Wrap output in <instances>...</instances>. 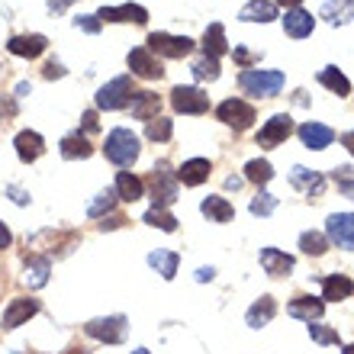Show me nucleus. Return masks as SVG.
Segmentation results:
<instances>
[{
  "mask_svg": "<svg viewBox=\"0 0 354 354\" xmlns=\"http://www.w3.org/2000/svg\"><path fill=\"white\" fill-rule=\"evenodd\" d=\"M13 242V235H10V229L3 223H0V248H7V245Z\"/></svg>",
  "mask_w": 354,
  "mask_h": 354,
  "instance_id": "obj_47",
  "label": "nucleus"
},
{
  "mask_svg": "<svg viewBox=\"0 0 354 354\" xmlns=\"http://www.w3.org/2000/svg\"><path fill=\"white\" fill-rule=\"evenodd\" d=\"M342 145H345V149H348V151H351V155H354V129L342 136Z\"/></svg>",
  "mask_w": 354,
  "mask_h": 354,
  "instance_id": "obj_50",
  "label": "nucleus"
},
{
  "mask_svg": "<svg viewBox=\"0 0 354 354\" xmlns=\"http://www.w3.org/2000/svg\"><path fill=\"white\" fill-rule=\"evenodd\" d=\"M274 209H277V196H274V194H264V190H261V194L252 200V213L254 216H270Z\"/></svg>",
  "mask_w": 354,
  "mask_h": 354,
  "instance_id": "obj_40",
  "label": "nucleus"
},
{
  "mask_svg": "<svg viewBox=\"0 0 354 354\" xmlns=\"http://www.w3.org/2000/svg\"><path fill=\"white\" fill-rule=\"evenodd\" d=\"M209 177V161L206 158H190L180 165V171H177V180L187 187H200Z\"/></svg>",
  "mask_w": 354,
  "mask_h": 354,
  "instance_id": "obj_22",
  "label": "nucleus"
},
{
  "mask_svg": "<svg viewBox=\"0 0 354 354\" xmlns=\"http://www.w3.org/2000/svg\"><path fill=\"white\" fill-rule=\"evenodd\" d=\"M354 293V280L345 274H332L322 283V299H348Z\"/></svg>",
  "mask_w": 354,
  "mask_h": 354,
  "instance_id": "obj_28",
  "label": "nucleus"
},
{
  "mask_svg": "<svg viewBox=\"0 0 354 354\" xmlns=\"http://www.w3.org/2000/svg\"><path fill=\"white\" fill-rule=\"evenodd\" d=\"M213 277H216L213 268H200V270H196V280H200V283H206V280H213Z\"/></svg>",
  "mask_w": 354,
  "mask_h": 354,
  "instance_id": "obj_46",
  "label": "nucleus"
},
{
  "mask_svg": "<svg viewBox=\"0 0 354 354\" xmlns=\"http://www.w3.org/2000/svg\"><path fill=\"white\" fill-rule=\"evenodd\" d=\"M132 354H151V351H149V348H136V351H132Z\"/></svg>",
  "mask_w": 354,
  "mask_h": 354,
  "instance_id": "obj_53",
  "label": "nucleus"
},
{
  "mask_svg": "<svg viewBox=\"0 0 354 354\" xmlns=\"http://www.w3.org/2000/svg\"><path fill=\"white\" fill-rule=\"evenodd\" d=\"M283 32L293 39H306L313 32V13H306V10H299V7L287 10L283 13Z\"/></svg>",
  "mask_w": 354,
  "mask_h": 354,
  "instance_id": "obj_18",
  "label": "nucleus"
},
{
  "mask_svg": "<svg viewBox=\"0 0 354 354\" xmlns=\"http://www.w3.org/2000/svg\"><path fill=\"white\" fill-rule=\"evenodd\" d=\"M290 180H293L299 190H306L309 196H319L322 190H326V177L316 174V171H309V168H299V165L290 171Z\"/></svg>",
  "mask_w": 354,
  "mask_h": 354,
  "instance_id": "obj_25",
  "label": "nucleus"
},
{
  "mask_svg": "<svg viewBox=\"0 0 354 354\" xmlns=\"http://www.w3.org/2000/svg\"><path fill=\"white\" fill-rule=\"evenodd\" d=\"M216 116L225 122V126H232V129H248L254 122V110H252V103H245V100H225L216 106Z\"/></svg>",
  "mask_w": 354,
  "mask_h": 354,
  "instance_id": "obj_7",
  "label": "nucleus"
},
{
  "mask_svg": "<svg viewBox=\"0 0 354 354\" xmlns=\"http://www.w3.org/2000/svg\"><path fill=\"white\" fill-rule=\"evenodd\" d=\"M229 52V46H225V29L223 23H209L203 32V55L216 58L219 62V55H225Z\"/></svg>",
  "mask_w": 354,
  "mask_h": 354,
  "instance_id": "obj_26",
  "label": "nucleus"
},
{
  "mask_svg": "<svg viewBox=\"0 0 354 354\" xmlns=\"http://www.w3.org/2000/svg\"><path fill=\"white\" fill-rule=\"evenodd\" d=\"M149 52L155 55H165V58H184L194 52V39L187 36H168V32H151L149 36Z\"/></svg>",
  "mask_w": 354,
  "mask_h": 354,
  "instance_id": "obj_5",
  "label": "nucleus"
},
{
  "mask_svg": "<svg viewBox=\"0 0 354 354\" xmlns=\"http://www.w3.org/2000/svg\"><path fill=\"white\" fill-rule=\"evenodd\" d=\"M322 17L332 26H345L354 19V0H326L322 3Z\"/></svg>",
  "mask_w": 354,
  "mask_h": 354,
  "instance_id": "obj_23",
  "label": "nucleus"
},
{
  "mask_svg": "<svg viewBox=\"0 0 354 354\" xmlns=\"http://www.w3.org/2000/svg\"><path fill=\"white\" fill-rule=\"evenodd\" d=\"M87 335L106 345H120L126 338V316H110V319H93L87 322Z\"/></svg>",
  "mask_w": 354,
  "mask_h": 354,
  "instance_id": "obj_8",
  "label": "nucleus"
},
{
  "mask_svg": "<svg viewBox=\"0 0 354 354\" xmlns=\"http://www.w3.org/2000/svg\"><path fill=\"white\" fill-rule=\"evenodd\" d=\"M71 354H81V351H71Z\"/></svg>",
  "mask_w": 354,
  "mask_h": 354,
  "instance_id": "obj_55",
  "label": "nucleus"
},
{
  "mask_svg": "<svg viewBox=\"0 0 354 354\" xmlns=\"http://www.w3.org/2000/svg\"><path fill=\"white\" fill-rule=\"evenodd\" d=\"M46 46H48V39L39 36V32H32V36H13L7 42V48L19 58H39L46 52Z\"/></svg>",
  "mask_w": 354,
  "mask_h": 354,
  "instance_id": "obj_16",
  "label": "nucleus"
},
{
  "mask_svg": "<svg viewBox=\"0 0 354 354\" xmlns=\"http://www.w3.org/2000/svg\"><path fill=\"white\" fill-rule=\"evenodd\" d=\"M48 270H52V261H48V258H32V261L26 264V283L32 290L46 287V283H48Z\"/></svg>",
  "mask_w": 354,
  "mask_h": 354,
  "instance_id": "obj_32",
  "label": "nucleus"
},
{
  "mask_svg": "<svg viewBox=\"0 0 354 354\" xmlns=\"http://www.w3.org/2000/svg\"><path fill=\"white\" fill-rule=\"evenodd\" d=\"M62 155L65 158H91L93 155V145L87 142V136H81V132H71V136H65L62 139Z\"/></svg>",
  "mask_w": 354,
  "mask_h": 354,
  "instance_id": "obj_30",
  "label": "nucleus"
},
{
  "mask_svg": "<svg viewBox=\"0 0 354 354\" xmlns=\"http://www.w3.org/2000/svg\"><path fill=\"white\" fill-rule=\"evenodd\" d=\"M239 84L252 97H277L283 91V75L280 71H264V68H248V71H242Z\"/></svg>",
  "mask_w": 354,
  "mask_h": 354,
  "instance_id": "obj_2",
  "label": "nucleus"
},
{
  "mask_svg": "<svg viewBox=\"0 0 354 354\" xmlns=\"http://www.w3.org/2000/svg\"><path fill=\"white\" fill-rule=\"evenodd\" d=\"M326 239L328 242H335L338 248H354V213H335L328 216L326 223Z\"/></svg>",
  "mask_w": 354,
  "mask_h": 354,
  "instance_id": "obj_10",
  "label": "nucleus"
},
{
  "mask_svg": "<svg viewBox=\"0 0 354 354\" xmlns=\"http://www.w3.org/2000/svg\"><path fill=\"white\" fill-rule=\"evenodd\" d=\"M245 177L252 180V184H258V187H264L274 177V168H270V161H264V158H254V161H248L245 165Z\"/></svg>",
  "mask_w": 354,
  "mask_h": 354,
  "instance_id": "obj_34",
  "label": "nucleus"
},
{
  "mask_svg": "<svg viewBox=\"0 0 354 354\" xmlns=\"http://www.w3.org/2000/svg\"><path fill=\"white\" fill-rule=\"evenodd\" d=\"M84 129L97 132V113H84Z\"/></svg>",
  "mask_w": 354,
  "mask_h": 354,
  "instance_id": "obj_48",
  "label": "nucleus"
},
{
  "mask_svg": "<svg viewBox=\"0 0 354 354\" xmlns=\"http://www.w3.org/2000/svg\"><path fill=\"white\" fill-rule=\"evenodd\" d=\"M71 3H75V0H48V10H52V13L58 17V13H65Z\"/></svg>",
  "mask_w": 354,
  "mask_h": 354,
  "instance_id": "obj_45",
  "label": "nucleus"
},
{
  "mask_svg": "<svg viewBox=\"0 0 354 354\" xmlns=\"http://www.w3.org/2000/svg\"><path fill=\"white\" fill-rule=\"evenodd\" d=\"M319 84H326L332 93H338V97H348L351 93V81H348L338 68H322L319 71Z\"/></svg>",
  "mask_w": 354,
  "mask_h": 354,
  "instance_id": "obj_31",
  "label": "nucleus"
},
{
  "mask_svg": "<svg viewBox=\"0 0 354 354\" xmlns=\"http://www.w3.org/2000/svg\"><path fill=\"white\" fill-rule=\"evenodd\" d=\"M309 338H313V342H319V345H338V332H335V328L316 326V322H309Z\"/></svg>",
  "mask_w": 354,
  "mask_h": 354,
  "instance_id": "obj_41",
  "label": "nucleus"
},
{
  "mask_svg": "<svg viewBox=\"0 0 354 354\" xmlns=\"http://www.w3.org/2000/svg\"><path fill=\"white\" fill-rule=\"evenodd\" d=\"M39 313V303L36 299H29V297H19L13 299L7 309H3V328H17L23 326V322H29V319Z\"/></svg>",
  "mask_w": 354,
  "mask_h": 354,
  "instance_id": "obj_13",
  "label": "nucleus"
},
{
  "mask_svg": "<svg viewBox=\"0 0 354 354\" xmlns=\"http://www.w3.org/2000/svg\"><path fill=\"white\" fill-rule=\"evenodd\" d=\"M239 19L245 23H270V19H277V3L274 0H248L239 13Z\"/></svg>",
  "mask_w": 354,
  "mask_h": 354,
  "instance_id": "obj_19",
  "label": "nucleus"
},
{
  "mask_svg": "<svg viewBox=\"0 0 354 354\" xmlns=\"http://www.w3.org/2000/svg\"><path fill=\"white\" fill-rule=\"evenodd\" d=\"M116 196L120 200H126V203H136V200H142L145 196V184H142V177H136V174H129V171H120L116 174Z\"/></svg>",
  "mask_w": 354,
  "mask_h": 354,
  "instance_id": "obj_20",
  "label": "nucleus"
},
{
  "mask_svg": "<svg viewBox=\"0 0 354 354\" xmlns=\"http://www.w3.org/2000/svg\"><path fill=\"white\" fill-rule=\"evenodd\" d=\"M235 62H239V65H248V62H252V55H248L245 48H235Z\"/></svg>",
  "mask_w": 354,
  "mask_h": 354,
  "instance_id": "obj_51",
  "label": "nucleus"
},
{
  "mask_svg": "<svg viewBox=\"0 0 354 354\" xmlns=\"http://www.w3.org/2000/svg\"><path fill=\"white\" fill-rule=\"evenodd\" d=\"M290 132H293V120H290L287 113H277V116H270V120L261 126L258 145H261V149H277L280 142H287Z\"/></svg>",
  "mask_w": 354,
  "mask_h": 354,
  "instance_id": "obj_9",
  "label": "nucleus"
},
{
  "mask_svg": "<svg viewBox=\"0 0 354 354\" xmlns=\"http://www.w3.org/2000/svg\"><path fill=\"white\" fill-rule=\"evenodd\" d=\"M200 209H203V216L209 219V223H229V219L235 216L232 203H229L225 196H206Z\"/></svg>",
  "mask_w": 354,
  "mask_h": 354,
  "instance_id": "obj_27",
  "label": "nucleus"
},
{
  "mask_svg": "<svg viewBox=\"0 0 354 354\" xmlns=\"http://www.w3.org/2000/svg\"><path fill=\"white\" fill-rule=\"evenodd\" d=\"M10 196H13V203H26V200H29V196L23 194L19 187H10Z\"/></svg>",
  "mask_w": 354,
  "mask_h": 354,
  "instance_id": "obj_49",
  "label": "nucleus"
},
{
  "mask_svg": "<svg viewBox=\"0 0 354 354\" xmlns=\"http://www.w3.org/2000/svg\"><path fill=\"white\" fill-rule=\"evenodd\" d=\"M17 155H19V161L23 165H32L36 158H42V151H46V142H42V136L39 132H32V129H23L17 136Z\"/></svg>",
  "mask_w": 354,
  "mask_h": 354,
  "instance_id": "obj_14",
  "label": "nucleus"
},
{
  "mask_svg": "<svg viewBox=\"0 0 354 354\" xmlns=\"http://www.w3.org/2000/svg\"><path fill=\"white\" fill-rule=\"evenodd\" d=\"M42 75H46L48 81H55V77H65V68L58 65V62H48V65H46V71H42Z\"/></svg>",
  "mask_w": 354,
  "mask_h": 354,
  "instance_id": "obj_43",
  "label": "nucleus"
},
{
  "mask_svg": "<svg viewBox=\"0 0 354 354\" xmlns=\"http://www.w3.org/2000/svg\"><path fill=\"white\" fill-rule=\"evenodd\" d=\"M129 68H132V75H139L145 77V81H155V77H165V68L151 58L149 48H132L129 52Z\"/></svg>",
  "mask_w": 354,
  "mask_h": 354,
  "instance_id": "obj_12",
  "label": "nucleus"
},
{
  "mask_svg": "<svg viewBox=\"0 0 354 354\" xmlns=\"http://www.w3.org/2000/svg\"><path fill=\"white\" fill-rule=\"evenodd\" d=\"M190 71H194L196 81H216V77H219V62L209 58V55H203V58H196Z\"/></svg>",
  "mask_w": 354,
  "mask_h": 354,
  "instance_id": "obj_36",
  "label": "nucleus"
},
{
  "mask_svg": "<svg viewBox=\"0 0 354 354\" xmlns=\"http://www.w3.org/2000/svg\"><path fill=\"white\" fill-rule=\"evenodd\" d=\"M171 106L177 113H190V116H200V113L209 110V100L200 87H174L171 91Z\"/></svg>",
  "mask_w": 354,
  "mask_h": 354,
  "instance_id": "obj_6",
  "label": "nucleus"
},
{
  "mask_svg": "<svg viewBox=\"0 0 354 354\" xmlns=\"http://www.w3.org/2000/svg\"><path fill=\"white\" fill-rule=\"evenodd\" d=\"M75 26L91 32V36H97V32H100V19L97 17H75Z\"/></svg>",
  "mask_w": 354,
  "mask_h": 354,
  "instance_id": "obj_42",
  "label": "nucleus"
},
{
  "mask_svg": "<svg viewBox=\"0 0 354 354\" xmlns=\"http://www.w3.org/2000/svg\"><path fill=\"white\" fill-rule=\"evenodd\" d=\"M280 7H287V10H293V7H299V3H303V0H277Z\"/></svg>",
  "mask_w": 354,
  "mask_h": 354,
  "instance_id": "obj_52",
  "label": "nucleus"
},
{
  "mask_svg": "<svg viewBox=\"0 0 354 354\" xmlns=\"http://www.w3.org/2000/svg\"><path fill=\"white\" fill-rule=\"evenodd\" d=\"M149 187H151L155 206H168L177 200V174H171V168L165 161L155 165V171H151V177H149Z\"/></svg>",
  "mask_w": 354,
  "mask_h": 354,
  "instance_id": "obj_4",
  "label": "nucleus"
},
{
  "mask_svg": "<svg viewBox=\"0 0 354 354\" xmlns=\"http://www.w3.org/2000/svg\"><path fill=\"white\" fill-rule=\"evenodd\" d=\"M149 139L151 142H168L171 132H174V122L171 120H161V116H155V120H149Z\"/></svg>",
  "mask_w": 354,
  "mask_h": 354,
  "instance_id": "obj_38",
  "label": "nucleus"
},
{
  "mask_svg": "<svg viewBox=\"0 0 354 354\" xmlns=\"http://www.w3.org/2000/svg\"><path fill=\"white\" fill-rule=\"evenodd\" d=\"M274 313H277V303H274V297H261L252 309H248L245 322H248L252 328H261V326H268L270 319H274Z\"/></svg>",
  "mask_w": 354,
  "mask_h": 354,
  "instance_id": "obj_29",
  "label": "nucleus"
},
{
  "mask_svg": "<svg viewBox=\"0 0 354 354\" xmlns=\"http://www.w3.org/2000/svg\"><path fill=\"white\" fill-rule=\"evenodd\" d=\"M100 23H139L145 26L149 23V10L139 7V3H122V7H103L97 13Z\"/></svg>",
  "mask_w": 354,
  "mask_h": 354,
  "instance_id": "obj_11",
  "label": "nucleus"
},
{
  "mask_svg": "<svg viewBox=\"0 0 354 354\" xmlns=\"http://www.w3.org/2000/svg\"><path fill=\"white\" fill-rule=\"evenodd\" d=\"M145 223L155 225V229H161V232H174L177 229V219L165 209V206H151L149 213H145Z\"/></svg>",
  "mask_w": 354,
  "mask_h": 354,
  "instance_id": "obj_35",
  "label": "nucleus"
},
{
  "mask_svg": "<svg viewBox=\"0 0 354 354\" xmlns=\"http://www.w3.org/2000/svg\"><path fill=\"white\" fill-rule=\"evenodd\" d=\"M177 261H180V258H177L174 252H151V254H149V264H151V268H158L165 280H174Z\"/></svg>",
  "mask_w": 354,
  "mask_h": 354,
  "instance_id": "obj_33",
  "label": "nucleus"
},
{
  "mask_svg": "<svg viewBox=\"0 0 354 354\" xmlns=\"http://www.w3.org/2000/svg\"><path fill=\"white\" fill-rule=\"evenodd\" d=\"M261 268L268 270L270 277H283V274L293 270V258L277 252V248H261Z\"/></svg>",
  "mask_w": 354,
  "mask_h": 354,
  "instance_id": "obj_24",
  "label": "nucleus"
},
{
  "mask_svg": "<svg viewBox=\"0 0 354 354\" xmlns=\"http://www.w3.org/2000/svg\"><path fill=\"white\" fill-rule=\"evenodd\" d=\"M132 77H113L110 84H103L100 91H97V106L100 110H122V106H129L132 100Z\"/></svg>",
  "mask_w": 354,
  "mask_h": 354,
  "instance_id": "obj_3",
  "label": "nucleus"
},
{
  "mask_svg": "<svg viewBox=\"0 0 354 354\" xmlns=\"http://www.w3.org/2000/svg\"><path fill=\"white\" fill-rule=\"evenodd\" d=\"M116 200H120V196H116V190H103V194H97V200L91 203V209H87V213H91L93 219H97V216L110 213L113 206H116Z\"/></svg>",
  "mask_w": 354,
  "mask_h": 354,
  "instance_id": "obj_39",
  "label": "nucleus"
},
{
  "mask_svg": "<svg viewBox=\"0 0 354 354\" xmlns=\"http://www.w3.org/2000/svg\"><path fill=\"white\" fill-rule=\"evenodd\" d=\"M299 248H303V252L306 254H326V248H328V239L322 232H303L299 235Z\"/></svg>",
  "mask_w": 354,
  "mask_h": 354,
  "instance_id": "obj_37",
  "label": "nucleus"
},
{
  "mask_svg": "<svg viewBox=\"0 0 354 354\" xmlns=\"http://www.w3.org/2000/svg\"><path fill=\"white\" fill-rule=\"evenodd\" d=\"M342 354H354V345H348V348H345V351H342Z\"/></svg>",
  "mask_w": 354,
  "mask_h": 354,
  "instance_id": "obj_54",
  "label": "nucleus"
},
{
  "mask_svg": "<svg viewBox=\"0 0 354 354\" xmlns=\"http://www.w3.org/2000/svg\"><path fill=\"white\" fill-rule=\"evenodd\" d=\"M103 151H106V158L113 161V165H120V168H129L132 161L139 158V136L132 129H113L110 136H106V145H103Z\"/></svg>",
  "mask_w": 354,
  "mask_h": 354,
  "instance_id": "obj_1",
  "label": "nucleus"
},
{
  "mask_svg": "<svg viewBox=\"0 0 354 354\" xmlns=\"http://www.w3.org/2000/svg\"><path fill=\"white\" fill-rule=\"evenodd\" d=\"M335 180H338V190L354 200V180H351V177H335Z\"/></svg>",
  "mask_w": 354,
  "mask_h": 354,
  "instance_id": "obj_44",
  "label": "nucleus"
},
{
  "mask_svg": "<svg viewBox=\"0 0 354 354\" xmlns=\"http://www.w3.org/2000/svg\"><path fill=\"white\" fill-rule=\"evenodd\" d=\"M129 103H132V116H136V120H145V122L155 120L161 110V97L151 91H136Z\"/></svg>",
  "mask_w": 354,
  "mask_h": 354,
  "instance_id": "obj_17",
  "label": "nucleus"
},
{
  "mask_svg": "<svg viewBox=\"0 0 354 354\" xmlns=\"http://www.w3.org/2000/svg\"><path fill=\"white\" fill-rule=\"evenodd\" d=\"M299 139H303V145H306V149L322 151V149H328V145H332L335 132L328 129V126H322V122H303V126H299Z\"/></svg>",
  "mask_w": 354,
  "mask_h": 354,
  "instance_id": "obj_15",
  "label": "nucleus"
},
{
  "mask_svg": "<svg viewBox=\"0 0 354 354\" xmlns=\"http://www.w3.org/2000/svg\"><path fill=\"white\" fill-rule=\"evenodd\" d=\"M287 313L293 319H306V322H316V319H322V313H326V303L322 299H313V297H297L293 303L287 306Z\"/></svg>",
  "mask_w": 354,
  "mask_h": 354,
  "instance_id": "obj_21",
  "label": "nucleus"
}]
</instances>
